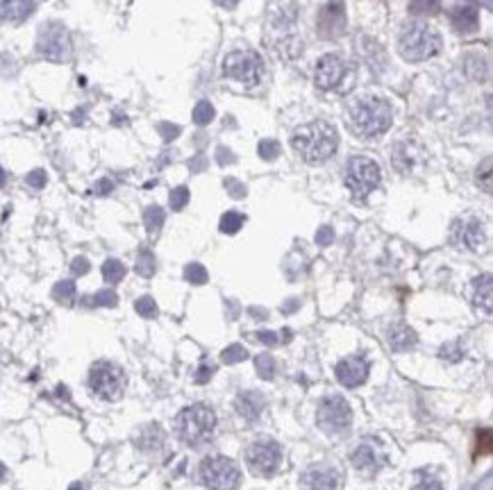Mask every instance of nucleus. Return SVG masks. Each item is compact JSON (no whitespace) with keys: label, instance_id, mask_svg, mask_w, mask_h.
<instances>
[{"label":"nucleus","instance_id":"obj_7","mask_svg":"<svg viewBox=\"0 0 493 490\" xmlns=\"http://www.w3.org/2000/svg\"><path fill=\"white\" fill-rule=\"evenodd\" d=\"M223 75L252 89L264 77V60L255 50H232L223 60Z\"/></svg>","mask_w":493,"mask_h":490},{"label":"nucleus","instance_id":"obj_23","mask_svg":"<svg viewBox=\"0 0 493 490\" xmlns=\"http://www.w3.org/2000/svg\"><path fill=\"white\" fill-rule=\"evenodd\" d=\"M164 218H166V216H164V209H162V207H157V205L148 207L146 214H143V223H146L148 234L157 236L159 229H162V225H164Z\"/></svg>","mask_w":493,"mask_h":490},{"label":"nucleus","instance_id":"obj_43","mask_svg":"<svg viewBox=\"0 0 493 490\" xmlns=\"http://www.w3.org/2000/svg\"><path fill=\"white\" fill-rule=\"evenodd\" d=\"M89 271V261L85 259V256H77V259L73 261V273L75 275H85Z\"/></svg>","mask_w":493,"mask_h":490},{"label":"nucleus","instance_id":"obj_25","mask_svg":"<svg viewBox=\"0 0 493 490\" xmlns=\"http://www.w3.org/2000/svg\"><path fill=\"white\" fill-rule=\"evenodd\" d=\"M102 277H105L107 284H119L125 277V266L119 259H107L102 263Z\"/></svg>","mask_w":493,"mask_h":490},{"label":"nucleus","instance_id":"obj_41","mask_svg":"<svg viewBox=\"0 0 493 490\" xmlns=\"http://www.w3.org/2000/svg\"><path fill=\"white\" fill-rule=\"evenodd\" d=\"M332 239H335V232H332V227H320L316 232V243L318 245H330Z\"/></svg>","mask_w":493,"mask_h":490},{"label":"nucleus","instance_id":"obj_15","mask_svg":"<svg viewBox=\"0 0 493 490\" xmlns=\"http://www.w3.org/2000/svg\"><path fill=\"white\" fill-rule=\"evenodd\" d=\"M369 361L362 356H346L343 361H339L335 368V375L339 379V383H343L346 388H357L362 383L369 379Z\"/></svg>","mask_w":493,"mask_h":490},{"label":"nucleus","instance_id":"obj_8","mask_svg":"<svg viewBox=\"0 0 493 490\" xmlns=\"http://www.w3.org/2000/svg\"><path fill=\"white\" fill-rule=\"evenodd\" d=\"M37 53L48 62H68L73 55V41L62 23H45L37 34Z\"/></svg>","mask_w":493,"mask_h":490},{"label":"nucleus","instance_id":"obj_45","mask_svg":"<svg viewBox=\"0 0 493 490\" xmlns=\"http://www.w3.org/2000/svg\"><path fill=\"white\" fill-rule=\"evenodd\" d=\"M257 338H259L261 343H266V345H275V343L280 341V336H278V334H273V332H259V334H257Z\"/></svg>","mask_w":493,"mask_h":490},{"label":"nucleus","instance_id":"obj_12","mask_svg":"<svg viewBox=\"0 0 493 490\" xmlns=\"http://www.w3.org/2000/svg\"><path fill=\"white\" fill-rule=\"evenodd\" d=\"M484 227L477 218L468 216V218H457L450 225V241L457 248H466V250H480L484 245Z\"/></svg>","mask_w":493,"mask_h":490},{"label":"nucleus","instance_id":"obj_26","mask_svg":"<svg viewBox=\"0 0 493 490\" xmlns=\"http://www.w3.org/2000/svg\"><path fill=\"white\" fill-rule=\"evenodd\" d=\"M441 9V0H411L409 11L418 16H428V14H437Z\"/></svg>","mask_w":493,"mask_h":490},{"label":"nucleus","instance_id":"obj_48","mask_svg":"<svg viewBox=\"0 0 493 490\" xmlns=\"http://www.w3.org/2000/svg\"><path fill=\"white\" fill-rule=\"evenodd\" d=\"M216 3H219L221 7H234L239 0H216Z\"/></svg>","mask_w":493,"mask_h":490},{"label":"nucleus","instance_id":"obj_47","mask_svg":"<svg viewBox=\"0 0 493 490\" xmlns=\"http://www.w3.org/2000/svg\"><path fill=\"white\" fill-rule=\"evenodd\" d=\"M162 134L166 136V141H168V138H173V136H178V134H180V127H170V125H162Z\"/></svg>","mask_w":493,"mask_h":490},{"label":"nucleus","instance_id":"obj_51","mask_svg":"<svg viewBox=\"0 0 493 490\" xmlns=\"http://www.w3.org/2000/svg\"><path fill=\"white\" fill-rule=\"evenodd\" d=\"M3 184H5V170L0 168V186H3Z\"/></svg>","mask_w":493,"mask_h":490},{"label":"nucleus","instance_id":"obj_21","mask_svg":"<svg viewBox=\"0 0 493 490\" xmlns=\"http://www.w3.org/2000/svg\"><path fill=\"white\" fill-rule=\"evenodd\" d=\"M491 275L484 273L482 277H477L473 282V305L484 311L487 316H491Z\"/></svg>","mask_w":493,"mask_h":490},{"label":"nucleus","instance_id":"obj_16","mask_svg":"<svg viewBox=\"0 0 493 490\" xmlns=\"http://www.w3.org/2000/svg\"><path fill=\"white\" fill-rule=\"evenodd\" d=\"M300 486L303 490H337L339 474L337 470L327 468V465H314V468H309L303 474Z\"/></svg>","mask_w":493,"mask_h":490},{"label":"nucleus","instance_id":"obj_19","mask_svg":"<svg viewBox=\"0 0 493 490\" xmlns=\"http://www.w3.org/2000/svg\"><path fill=\"white\" fill-rule=\"evenodd\" d=\"M389 345L396 352H405V349H411L416 345V334L409 325L405 322H396L389 327Z\"/></svg>","mask_w":493,"mask_h":490},{"label":"nucleus","instance_id":"obj_50","mask_svg":"<svg viewBox=\"0 0 493 490\" xmlns=\"http://www.w3.org/2000/svg\"><path fill=\"white\" fill-rule=\"evenodd\" d=\"M68 490H85V486H82V484H73Z\"/></svg>","mask_w":493,"mask_h":490},{"label":"nucleus","instance_id":"obj_9","mask_svg":"<svg viewBox=\"0 0 493 490\" xmlns=\"http://www.w3.org/2000/svg\"><path fill=\"white\" fill-rule=\"evenodd\" d=\"M382 173L380 166L369 159V157H352L346 166V186L350 189V193L357 197V200H364L366 195H371L377 186H380Z\"/></svg>","mask_w":493,"mask_h":490},{"label":"nucleus","instance_id":"obj_22","mask_svg":"<svg viewBox=\"0 0 493 490\" xmlns=\"http://www.w3.org/2000/svg\"><path fill=\"white\" fill-rule=\"evenodd\" d=\"M477 23H480V16H477V9L475 7H457L453 11V26L455 30L460 32H475L477 30Z\"/></svg>","mask_w":493,"mask_h":490},{"label":"nucleus","instance_id":"obj_1","mask_svg":"<svg viewBox=\"0 0 493 490\" xmlns=\"http://www.w3.org/2000/svg\"><path fill=\"white\" fill-rule=\"evenodd\" d=\"M291 146L296 155H300L307 163H323L339 148V132L335 125L325 121H314L298 127L291 136Z\"/></svg>","mask_w":493,"mask_h":490},{"label":"nucleus","instance_id":"obj_24","mask_svg":"<svg viewBox=\"0 0 493 490\" xmlns=\"http://www.w3.org/2000/svg\"><path fill=\"white\" fill-rule=\"evenodd\" d=\"M244 223H246V216H244V214H239V212H227V214H223L219 227H221L223 234H237V232L244 227Z\"/></svg>","mask_w":493,"mask_h":490},{"label":"nucleus","instance_id":"obj_20","mask_svg":"<svg viewBox=\"0 0 493 490\" xmlns=\"http://www.w3.org/2000/svg\"><path fill=\"white\" fill-rule=\"evenodd\" d=\"M350 461H352L354 468H357L359 472H364V474H373L382 465L380 457H377V452L371 445H359L357 450L352 452Z\"/></svg>","mask_w":493,"mask_h":490},{"label":"nucleus","instance_id":"obj_40","mask_svg":"<svg viewBox=\"0 0 493 490\" xmlns=\"http://www.w3.org/2000/svg\"><path fill=\"white\" fill-rule=\"evenodd\" d=\"M212 375H214V366L212 364H202L200 370L196 372V383H207Z\"/></svg>","mask_w":493,"mask_h":490},{"label":"nucleus","instance_id":"obj_34","mask_svg":"<svg viewBox=\"0 0 493 490\" xmlns=\"http://www.w3.org/2000/svg\"><path fill=\"white\" fill-rule=\"evenodd\" d=\"M187 202H189V189H187V186H178V189L170 191V209H173V212L185 209Z\"/></svg>","mask_w":493,"mask_h":490},{"label":"nucleus","instance_id":"obj_31","mask_svg":"<svg viewBox=\"0 0 493 490\" xmlns=\"http://www.w3.org/2000/svg\"><path fill=\"white\" fill-rule=\"evenodd\" d=\"M212 119H214V107L210 102H198L196 104V109H193V123L196 125H207V123H212Z\"/></svg>","mask_w":493,"mask_h":490},{"label":"nucleus","instance_id":"obj_14","mask_svg":"<svg viewBox=\"0 0 493 490\" xmlns=\"http://www.w3.org/2000/svg\"><path fill=\"white\" fill-rule=\"evenodd\" d=\"M346 30V7L341 0H330L318 14V32L323 39H337Z\"/></svg>","mask_w":493,"mask_h":490},{"label":"nucleus","instance_id":"obj_17","mask_svg":"<svg viewBox=\"0 0 493 490\" xmlns=\"http://www.w3.org/2000/svg\"><path fill=\"white\" fill-rule=\"evenodd\" d=\"M264 406H266V400H264V395L257 393V391H248V393H242L237 398V411L239 415H242L246 423H257Z\"/></svg>","mask_w":493,"mask_h":490},{"label":"nucleus","instance_id":"obj_11","mask_svg":"<svg viewBox=\"0 0 493 490\" xmlns=\"http://www.w3.org/2000/svg\"><path fill=\"white\" fill-rule=\"evenodd\" d=\"M316 420H318V427L327 431V434H339V431L350 427L352 408L343 395H330V398L320 400Z\"/></svg>","mask_w":493,"mask_h":490},{"label":"nucleus","instance_id":"obj_44","mask_svg":"<svg viewBox=\"0 0 493 490\" xmlns=\"http://www.w3.org/2000/svg\"><path fill=\"white\" fill-rule=\"evenodd\" d=\"M225 186H227V189L232 191V195H234V197H242V195H246V189H244V186L239 184L237 180H227V182H225Z\"/></svg>","mask_w":493,"mask_h":490},{"label":"nucleus","instance_id":"obj_38","mask_svg":"<svg viewBox=\"0 0 493 490\" xmlns=\"http://www.w3.org/2000/svg\"><path fill=\"white\" fill-rule=\"evenodd\" d=\"M26 182L32 186V189H41V186H45V170H32Z\"/></svg>","mask_w":493,"mask_h":490},{"label":"nucleus","instance_id":"obj_5","mask_svg":"<svg viewBox=\"0 0 493 490\" xmlns=\"http://www.w3.org/2000/svg\"><path fill=\"white\" fill-rule=\"evenodd\" d=\"M89 388L105 402H119L125 393V372L112 361H96L89 370Z\"/></svg>","mask_w":493,"mask_h":490},{"label":"nucleus","instance_id":"obj_13","mask_svg":"<svg viewBox=\"0 0 493 490\" xmlns=\"http://www.w3.org/2000/svg\"><path fill=\"white\" fill-rule=\"evenodd\" d=\"M348 71H350L348 64L343 62L339 55H332V53L323 55L316 64V75H314L316 87L323 89V91L337 89V87H341V82L346 80Z\"/></svg>","mask_w":493,"mask_h":490},{"label":"nucleus","instance_id":"obj_46","mask_svg":"<svg viewBox=\"0 0 493 490\" xmlns=\"http://www.w3.org/2000/svg\"><path fill=\"white\" fill-rule=\"evenodd\" d=\"M112 186H114V184H112L109 180H102V182H98V186H96V193H98V195H105V193L112 191Z\"/></svg>","mask_w":493,"mask_h":490},{"label":"nucleus","instance_id":"obj_4","mask_svg":"<svg viewBox=\"0 0 493 490\" xmlns=\"http://www.w3.org/2000/svg\"><path fill=\"white\" fill-rule=\"evenodd\" d=\"M398 50L407 62H426L441 50V37L428 23L411 21L400 32Z\"/></svg>","mask_w":493,"mask_h":490},{"label":"nucleus","instance_id":"obj_18","mask_svg":"<svg viewBox=\"0 0 493 490\" xmlns=\"http://www.w3.org/2000/svg\"><path fill=\"white\" fill-rule=\"evenodd\" d=\"M34 11V0H0V21L23 23Z\"/></svg>","mask_w":493,"mask_h":490},{"label":"nucleus","instance_id":"obj_35","mask_svg":"<svg viewBox=\"0 0 493 490\" xmlns=\"http://www.w3.org/2000/svg\"><path fill=\"white\" fill-rule=\"evenodd\" d=\"M89 302L94 307H117L119 298H117V293H114V290H100V293H96Z\"/></svg>","mask_w":493,"mask_h":490},{"label":"nucleus","instance_id":"obj_49","mask_svg":"<svg viewBox=\"0 0 493 490\" xmlns=\"http://www.w3.org/2000/svg\"><path fill=\"white\" fill-rule=\"evenodd\" d=\"M5 474H7V468H5V465H3V463H0V481H3V479H5Z\"/></svg>","mask_w":493,"mask_h":490},{"label":"nucleus","instance_id":"obj_29","mask_svg":"<svg viewBox=\"0 0 493 490\" xmlns=\"http://www.w3.org/2000/svg\"><path fill=\"white\" fill-rule=\"evenodd\" d=\"M255 366H257V375L264 381H271L275 377V359L271 354H259L255 359Z\"/></svg>","mask_w":493,"mask_h":490},{"label":"nucleus","instance_id":"obj_42","mask_svg":"<svg viewBox=\"0 0 493 490\" xmlns=\"http://www.w3.org/2000/svg\"><path fill=\"white\" fill-rule=\"evenodd\" d=\"M414 490H443V486H441V481H437V479H423L421 484H416L414 486Z\"/></svg>","mask_w":493,"mask_h":490},{"label":"nucleus","instance_id":"obj_28","mask_svg":"<svg viewBox=\"0 0 493 490\" xmlns=\"http://www.w3.org/2000/svg\"><path fill=\"white\" fill-rule=\"evenodd\" d=\"M53 298L57 302H62V305H71L73 298H75V284L71 282V279H66V282H60L55 288H53Z\"/></svg>","mask_w":493,"mask_h":490},{"label":"nucleus","instance_id":"obj_10","mask_svg":"<svg viewBox=\"0 0 493 490\" xmlns=\"http://www.w3.org/2000/svg\"><path fill=\"white\" fill-rule=\"evenodd\" d=\"M246 463L252 474L273 477L282 463V447L273 438H259L246 450Z\"/></svg>","mask_w":493,"mask_h":490},{"label":"nucleus","instance_id":"obj_37","mask_svg":"<svg viewBox=\"0 0 493 490\" xmlns=\"http://www.w3.org/2000/svg\"><path fill=\"white\" fill-rule=\"evenodd\" d=\"M477 184L484 186L487 193H491V159H484L482 166L477 168Z\"/></svg>","mask_w":493,"mask_h":490},{"label":"nucleus","instance_id":"obj_33","mask_svg":"<svg viewBox=\"0 0 493 490\" xmlns=\"http://www.w3.org/2000/svg\"><path fill=\"white\" fill-rule=\"evenodd\" d=\"M185 277H187V282H191V284H205L210 279L207 271H205L200 263H189L185 268Z\"/></svg>","mask_w":493,"mask_h":490},{"label":"nucleus","instance_id":"obj_27","mask_svg":"<svg viewBox=\"0 0 493 490\" xmlns=\"http://www.w3.org/2000/svg\"><path fill=\"white\" fill-rule=\"evenodd\" d=\"M136 273L141 277H153L155 275V256L151 250H141L136 256Z\"/></svg>","mask_w":493,"mask_h":490},{"label":"nucleus","instance_id":"obj_30","mask_svg":"<svg viewBox=\"0 0 493 490\" xmlns=\"http://www.w3.org/2000/svg\"><path fill=\"white\" fill-rule=\"evenodd\" d=\"M244 359H248V352H246V347H242L239 343L223 349V354H221V361L227 366H234V364H239V361H244Z\"/></svg>","mask_w":493,"mask_h":490},{"label":"nucleus","instance_id":"obj_3","mask_svg":"<svg viewBox=\"0 0 493 490\" xmlns=\"http://www.w3.org/2000/svg\"><path fill=\"white\" fill-rule=\"evenodd\" d=\"M175 436L180 442H185L187 447H202L205 442H210L214 431H216V413L207 404H191L175 415Z\"/></svg>","mask_w":493,"mask_h":490},{"label":"nucleus","instance_id":"obj_6","mask_svg":"<svg viewBox=\"0 0 493 490\" xmlns=\"http://www.w3.org/2000/svg\"><path fill=\"white\" fill-rule=\"evenodd\" d=\"M198 479L207 490H237L242 484V470L232 459L216 454L200 463Z\"/></svg>","mask_w":493,"mask_h":490},{"label":"nucleus","instance_id":"obj_39","mask_svg":"<svg viewBox=\"0 0 493 490\" xmlns=\"http://www.w3.org/2000/svg\"><path fill=\"white\" fill-rule=\"evenodd\" d=\"M441 356L443 359H448V361H460V356H462V347L460 345H443V349H441Z\"/></svg>","mask_w":493,"mask_h":490},{"label":"nucleus","instance_id":"obj_32","mask_svg":"<svg viewBox=\"0 0 493 490\" xmlns=\"http://www.w3.org/2000/svg\"><path fill=\"white\" fill-rule=\"evenodd\" d=\"M134 309L143 318H155L157 316V305H155V300L151 295H143V298L136 300L134 302Z\"/></svg>","mask_w":493,"mask_h":490},{"label":"nucleus","instance_id":"obj_2","mask_svg":"<svg viewBox=\"0 0 493 490\" xmlns=\"http://www.w3.org/2000/svg\"><path fill=\"white\" fill-rule=\"evenodd\" d=\"M391 104L377 96H362L348 109V125L359 138H377L391 127Z\"/></svg>","mask_w":493,"mask_h":490},{"label":"nucleus","instance_id":"obj_36","mask_svg":"<svg viewBox=\"0 0 493 490\" xmlns=\"http://www.w3.org/2000/svg\"><path fill=\"white\" fill-rule=\"evenodd\" d=\"M259 155H261L264 159H266V161L278 159V155H280V143L273 141V138H266V141L259 143Z\"/></svg>","mask_w":493,"mask_h":490}]
</instances>
